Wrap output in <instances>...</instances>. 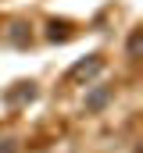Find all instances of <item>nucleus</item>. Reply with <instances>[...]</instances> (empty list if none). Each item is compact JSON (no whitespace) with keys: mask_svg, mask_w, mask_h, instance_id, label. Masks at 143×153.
<instances>
[{"mask_svg":"<svg viewBox=\"0 0 143 153\" xmlns=\"http://www.w3.org/2000/svg\"><path fill=\"white\" fill-rule=\"evenodd\" d=\"M100 68V57H90V61H82V64H75L68 71V78H79V75H90V71H97Z\"/></svg>","mask_w":143,"mask_h":153,"instance_id":"nucleus-1","label":"nucleus"},{"mask_svg":"<svg viewBox=\"0 0 143 153\" xmlns=\"http://www.w3.org/2000/svg\"><path fill=\"white\" fill-rule=\"evenodd\" d=\"M107 100H111V89H97V93L90 96V111H100Z\"/></svg>","mask_w":143,"mask_h":153,"instance_id":"nucleus-2","label":"nucleus"},{"mask_svg":"<svg viewBox=\"0 0 143 153\" xmlns=\"http://www.w3.org/2000/svg\"><path fill=\"white\" fill-rule=\"evenodd\" d=\"M136 53H140V29L129 36V57H136Z\"/></svg>","mask_w":143,"mask_h":153,"instance_id":"nucleus-3","label":"nucleus"}]
</instances>
